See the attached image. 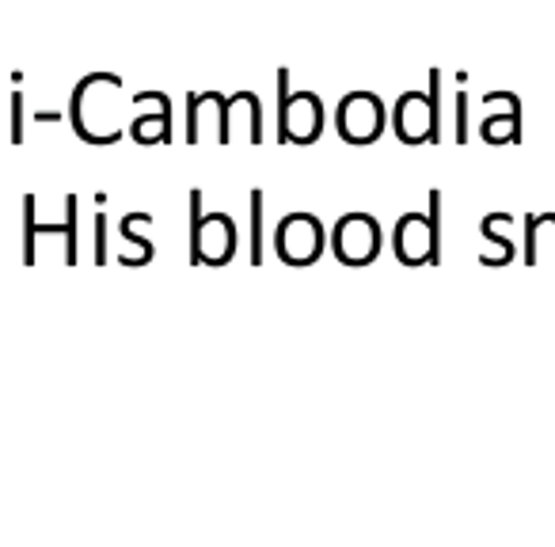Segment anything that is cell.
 <instances>
[{"label":"cell","mask_w":555,"mask_h":547,"mask_svg":"<svg viewBox=\"0 0 555 547\" xmlns=\"http://www.w3.org/2000/svg\"><path fill=\"white\" fill-rule=\"evenodd\" d=\"M133 138L145 141V145H153V141H168L171 138V115L168 110H160V115H141L138 122H133Z\"/></svg>","instance_id":"9c48e42d"},{"label":"cell","mask_w":555,"mask_h":547,"mask_svg":"<svg viewBox=\"0 0 555 547\" xmlns=\"http://www.w3.org/2000/svg\"><path fill=\"white\" fill-rule=\"evenodd\" d=\"M262 259V191H251V262Z\"/></svg>","instance_id":"30bf717a"},{"label":"cell","mask_w":555,"mask_h":547,"mask_svg":"<svg viewBox=\"0 0 555 547\" xmlns=\"http://www.w3.org/2000/svg\"><path fill=\"white\" fill-rule=\"evenodd\" d=\"M385 130V107H380L377 95L370 92H350L339 103V133L350 145H370Z\"/></svg>","instance_id":"52a82bcc"},{"label":"cell","mask_w":555,"mask_h":547,"mask_svg":"<svg viewBox=\"0 0 555 547\" xmlns=\"http://www.w3.org/2000/svg\"><path fill=\"white\" fill-rule=\"evenodd\" d=\"M145 221H149V213H130V217H126V221H122V239H130V244H138V247H141V255H145V259H149V255H153V244H149V239L138 232Z\"/></svg>","instance_id":"8fae6325"},{"label":"cell","mask_w":555,"mask_h":547,"mask_svg":"<svg viewBox=\"0 0 555 547\" xmlns=\"http://www.w3.org/2000/svg\"><path fill=\"white\" fill-rule=\"evenodd\" d=\"M483 138L487 141H517L521 138V110H509V115H487L483 118Z\"/></svg>","instance_id":"ba28073f"},{"label":"cell","mask_w":555,"mask_h":547,"mask_svg":"<svg viewBox=\"0 0 555 547\" xmlns=\"http://www.w3.org/2000/svg\"><path fill=\"white\" fill-rule=\"evenodd\" d=\"M438 73L430 80V95L423 92H408L400 103H396V133H400L408 145H418V141H438Z\"/></svg>","instance_id":"8992f818"},{"label":"cell","mask_w":555,"mask_h":547,"mask_svg":"<svg viewBox=\"0 0 555 547\" xmlns=\"http://www.w3.org/2000/svg\"><path fill=\"white\" fill-rule=\"evenodd\" d=\"M274 247H278V255L286 262H294V266L317 262L320 251H324V229H320L317 217L289 213V217H282V224L274 229Z\"/></svg>","instance_id":"277c9868"},{"label":"cell","mask_w":555,"mask_h":547,"mask_svg":"<svg viewBox=\"0 0 555 547\" xmlns=\"http://www.w3.org/2000/svg\"><path fill=\"white\" fill-rule=\"evenodd\" d=\"M332 251L347 266H365V262H373L380 255V224L370 213H347L335 224Z\"/></svg>","instance_id":"3957f363"},{"label":"cell","mask_w":555,"mask_h":547,"mask_svg":"<svg viewBox=\"0 0 555 547\" xmlns=\"http://www.w3.org/2000/svg\"><path fill=\"white\" fill-rule=\"evenodd\" d=\"M236 251V229L224 213H202V194H191V262L221 266Z\"/></svg>","instance_id":"7a4b0ae2"},{"label":"cell","mask_w":555,"mask_h":547,"mask_svg":"<svg viewBox=\"0 0 555 547\" xmlns=\"http://www.w3.org/2000/svg\"><path fill=\"white\" fill-rule=\"evenodd\" d=\"M396 255L408 266H418V262H438L441 259V194H430V217L426 213H408L400 224H396Z\"/></svg>","instance_id":"6da1fadb"},{"label":"cell","mask_w":555,"mask_h":547,"mask_svg":"<svg viewBox=\"0 0 555 547\" xmlns=\"http://www.w3.org/2000/svg\"><path fill=\"white\" fill-rule=\"evenodd\" d=\"M286 73H278V84H282V141H297V145H309L324 130V107H320L317 95L309 92H286Z\"/></svg>","instance_id":"5b68a950"}]
</instances>
